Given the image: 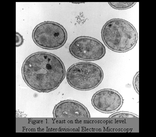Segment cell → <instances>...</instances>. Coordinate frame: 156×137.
Segmentation results:
<instances>
[{
    "instance_id": "cell-1",
    "label": "cell",
    "mask_w": 156,
    "mask_h": 137,
    "mask_svg": "<svg viewBox=\"0 0 156 137\" xmlns=\"http://www.w3.org/2000/svg\"><path fill=\"white\" fill-rule=\"evenodd\" d=\"M22 76L30 87L40 92L56 89L65 78L63 62L52 54L39 52L27 57L23 62Z\"/></svg>"
},
{
    "instance_id": "cell-2",
    "label": "cell",
    "mask_w": 156,
    "mask_h": 137,
    "mask_svg": "<svg viewBox=\"0 0 156 137\" xmlns=\"http://www.w3.org/2000/svg\"><path fill=\"white\" fill-rule=\"evenodd\" d=\"M101 33L105 45L115 52L128 51L134 48L138 41V34L134 26L121 19L108 21Z\"/></svg>"
},
{
    "instance_id": "cell-3",
    "label": "cell",
    "mask_w": 156,
    "mask_h": 137,
    "mask_svg": "<svg viewBox=\"0 0 156 137\" xmlns=\"http://www.w3.org/2000/svg\"><path fill=\"white\" fill-rule=\"evenodd\" d=\"M67 80L72 87L80 91L94 89L101 83L103 72L99 66L89 62L73 65L67 71Z\"/></svg>"
},
{
    "instance_id": "cell-4",
    "label": "cell",
    "mask_w": 156,
    "mask_h": 137,
    "mask_svg": "<svg viewBox=\"0 0 156 137\" xmlns=\"http://www.w3.org/2000/svg\"><path fill=\"white\" fill-rule=\"evenodd\" d=\"M33 41L41 48L48 50L58 49L67 40L66 30L57 23L45 22L40 24L33 33Z\"/></svg>"
},
{
    "instance_id": "cell-5",
    "label": "cell",
    "mask_w": 156,
    "mask_h": 137,
    "mask_svg": "<svg viewBox=\"0 0 156 137\" xmlns=\"http://www.w3.org/2000/svg\"><path fill=\"white\" fill-rule=\"evenodd\" d=\"M69 50L75 58L87 61L100 59L106 53L105 47L100 41L85 36L76 39L70 45Z\"/></svg>"
},
{
    "instance_id": "cell-6",
    "label": "cell",
    "mask_w": 156,
    "mask_h": 137,
    "mask_svg": "<svg viewBox=\"0 0 156 137\" xmlns=\"http://www.w3.org/2000/svg\"><path fill=\"white\" fill-rule=\"evenodd\" d=\"M91 101L97 110L102 113H111L121 108L123 100L121 94L116 91L104 89L95 93Z\"/></svg>"
},
{
    "instance_id": "cell-7",
    "label": "cell",
    "mask_w": 156,
    "mask_h": 137,
    "mask_svg": "<svg viewBox=\"0 0 156 137\" xmlns=\"http://www.w3.org/2000/svg\"><path fill=\"white\" fill-rule=\"evenodd\" d=\"M56 118H89L90 113L87 108L79 102L73 100L64 101L57 105L53 112Z\"/></svg>"
},
{
    "instance_id": "cell-8",
    "label": "cell",
    "mask_w": 156,
    "mask_h": 137,
    "mask_svg": "<svg viewBox=\"0 0 156 137\" xmlns=\"http://www.w3.org/2000/svg\"><path fill=\"white\" fill-rule=\"evenodd\" d=\"M112 8L115 9H126L133 7L136 2H108Z\"/></svg>"
},
{
    "instance_id": "cell-9",
    "label": "cell",
    "mask_w": 156,
    "mask_h": 137,
    "mask_svg": "<svg viewBox=\"0 0 156 137\" xmlns=\"http://www.w3.org/2000/svg\"><path fill=\"white\" fill-rule=\"evenodd\" d=\"M110 118H139L138 116L127 112H120L115 113L110 117Z\"/></svg>"
},
{
    "instance_id": "cell-10",
    "label": "cell",
    "mask_w": 156,
    "mask_h": 137,
    "mask_svg": "<svg viewBox=\"0 0 156 137\" xmlns=\"http://www.w3.org/2000/svg\"><path fill=\"white\" fill-rule=\"evenodd\" d=\"M133 86L136 92L139 94V72H137L133 79Z\"/></svg>"
},
{
    "instance_id": "cell-11",
    "label": "cell",
    "mask_w": 156,
    "mask_h": 137,
    "mask_svg": "<svg viewBox=\"0 0 156 137\" xmlns=\"http://www.w3.org/2000/svg\"><path fill=\"white\" fill-rule=\"evenodd\" d=\"M16 47H19L23 44V39L22 36L18 33H16Z\"/></svg>"
}]
</instances>
